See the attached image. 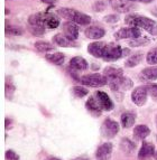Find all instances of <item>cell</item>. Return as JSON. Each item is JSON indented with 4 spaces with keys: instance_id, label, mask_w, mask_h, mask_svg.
Returning <instances> with one entry per match:
<instances>
[{
    "instance_id": "obj_16",
    "label": "cell",
    "mask_w": 157,
    "mask_h": 160,
    "mask_svg": "<svg viewBox=\"0 0 157 160\" xmlns=\"http://www.w3.org/2000/svg\"><path fill=\"white\" fill-rule=\"evenodd\" d=\"M84 34L86 37L91 38V39H100V38H102L104 36L106 30H104L102 27L90 26L84 30Z\"/></svg>"
},
{
    "instance_id": "obj_9",
    "label": "cell",
    "mask_w": 157,
    "mask_h": 160,
    "mask_svg": "<svg viewBox=\"0 0 157 160\" xmlns=\"http://www.w3.org/2000/svg\"><path fill=\"white\" fill-rule=\"evenodd\" d=\"M147 96H148L147 86H138V88H133L131 92V101L138 107H141L146 103Z\"/></svg>"
},
{
    "instance_id": "obj_28",
    "label": "cell",
    "mask_w": 157,
    "mask_h": 160,
    "mask_svg": "<svg viewBox=\"0 0 157 160\" xmlns=\"http://www.w3.org/2000/svg\"><path fill=\"white\" fill-rule=\"evenodd\" d=\"M72 93L76 99H82L83 96L88 95L89 91L82 86H74V88H72Z\"/></svg>"
},
{
    "instance_id": "obj_18",
    "label": "cell",
    "mask_w": 157,
    "mask_h": 160,
    "mask_svg": "<svg viewBox=\"0 0 157 160\" xmlns=\"http://www.w3.org/2000/svg\"><path fill=\"white\" fill-rule=\"evenodd\" d=\"M139 78L141 81H155L157 80V66L153 65L150 67H146L140 72Z\"/></svg>"
},
{
    "instance_id": "obj_12",
    "label": "cell",
    "mask_w": 157,
    "mask_h": 160,
    "mask_svg": "<svg viewBox=\"0 0 157 160\" xmlns=\"http://www.w3.org/2000/svg\"><path fill=\"white\" fill-rule=\"evenodd\" d=\"M62 30H63V35L65 37H67L71 40H76L79 37V27L76 26L75 22H64L62 26Z\"/></svg>"
},
{
    "instance_id": "obj_38",
    "label": "cell",
    "mask_w": 157,
    "mask_h": 160,
    "mask_svg": "<svg viewBox=\"0 0 157 160\" xmlns=\"http://www.w3.org/2000/svg\"><path fill=\"white\" fill-rule=\"evenodd\" d=\"M40 1H42V2H44V3H48V5H54L57 0H40Z\"/></svg>"
},
{
    "instance_id": "obj_14",
    "label": "cell",
    "mask_w": 157,
    "mask_h": 160,
    "mask_svg": "<svg viewBox=\"0 0 157 160\" xmlns=\"http://www.w3.org/2000/svg\"><path fill=\"white\" fill-rule=\"evenodd\" d=\"M155 155V146L150 142H144L138 152L139 160H147L149 158L154 157Z\"/></svg>"
},
{
    "instance_id": "obj_40",
    "label": "cell",
    "mask_w": 157,
    "mask_h": 160,
    "mask_svg": "<svg viewBox=\"0 0 157 160\" xmlns=\"http://www.w3.org/2000/svg\"><path fill=\"white\" fill-rule=\"evenodd\" d=\"M73 160H89L86 157H81V158H76V159H73Z\"/></svg>"
},
{
    "instance_id": "obj_29",
    "label": "cell",
    "mask_w": 157,
    "mask_h": 160,
    "mask_svg": "<svg viewBox=\"0 0 157 160\" xmlns=\"http://www.w3.org/2000/svg\"><path fill=\"white\" fill-rule=\"evenodd\" d=\"M6 34L10 35V36H18V35L23 34V29H21L20 27L6 25Z\"/></svg>"
},
{
    "instance_id": "obj_23",
    "label": "cell",
    "mask_w": 157,
    "mask_h": 160,
    "mask_svg": "<svg viewBox=\"0 0 157 160\" xmlns=\"http://www.w3.org/2000/svg\"><path fill=\"white\" fill-rule=\"evenodd\" d=\"M45 58L47 59L50 63L55 65H62L64 63V55L60 52H55V53H51V54H46Z\"/></svg>"
},
{
    "instance_id": "obj_32",
    "label": "cell",
    "mask_w": 157,
    "mask_h": 160,
    "mask_svg": "<svg viewBox=\"0 0 157 160\" xmlns=\"http://www.w3.org/2000/svg\"><path fill=\"white\" fill-rule=\"evenodd\" d=\"M148 43H149L148 39L140 37V38H137V39L131 40L130 43H129V45L133 46V47H137V46H144V45H146V44H148Z\"/></svg>"
},
{
    "instance_id": "obj_6",
    "label": "cell",
    "mask_w": 157,
    "mask_h": 160,
    "mask_svg": "<svg viewBox=\"0 0 157 160\" xmlns=\"http://www.w3.org/2000/svg\"><path fill=\"white\" fill-rule=\"evenodd\" d=\"M80 82L83 85L90 86V88H101L107 84V78L99 73H91V74H85L81 76Z\"/></svg>"
},
{
    "instance_id": "obj_39",
    "label": "cell",
    "mask_w": 157,
    "mask_h": 160,
    "mask_svg": "<svg viewBox=\"0 0 157 160\" xmlns=\"http://www.w3.org/2000/svg\"><path fill=\"white\" fill-rule=\"evenodd\" d=\"M45 160H61L60 158H56V157H48L47 159H45Z\"/></svg>"
},
{
    "instance_id": "obj_27",
    "label": "cell",
    "mask_w": 157,
    "mask_h": 160,
    "mask_svg": "<svg viewBox=\"0 0 157 160\" xmlns=\"http://www.w3.org/2000/svg\"><path fill=\"white\" fill-rule=\"evenodd\" d=\"M146 62L150 65L157 64V47L152 48L146 55Z\"/></svg>"
},
{
    "instance_id": "obj_41",
    "label": "cell",
    "mask_w": 157,
    "mask_h": 160,
    "mask_svg": "<svg viewBox=\"0 0 157 160\" xmlns=\"http://www.w3.org/2000/svg\"><path fill=\"white\" fill-rule=\"evenodd\" d=\"M152 13H153V15H155V16H157V8L153 9V10H152Z\"/></svg>"
},
{
    "instance_id": "obj_33",
    "label": "cell",
    "mask_w": 157,
    "mask_h": 160,
    "mask_svg": "<svg viewBox=\"0 0 157 160\" xmlns=\"http://www.w3.org/2000/svg\"><path fill=\"white\" fill-rule=\"evenodd\" d=\"M6 159L7 160H19V156L13 150H7L6 151Z\"/></svg>"
},
{
    "instance_id": "obj_31",
    "label": "cell",
    "mask_w": 157,
    "mask_h": 160,
    "mask_svg": "<svg viewBox=\"0 0 157 160\" xmlns=\"http://www.w3.org/2000/svg\"><path fill=\"white\" fill-rule=\"evenodd\" d=\"M29 32L34 36H42L45 32V28H43V27L39 26H32V25H29Z\"/></svg>"
},
{
    "instance_id": "obj_7",
    "label": "cell",
    "mask_w": 157,
    "mask_h": 160,
    "mask_svg": "<svg viewBox=\"0 0 157 160\" xmlns=\"http://www.w3.org/2000/svg\"><path fill=\"white\" fill-rule=\"evenodd\" d=\"M141 37V32L137 27H127V28H121L118 32H115V38L117 40L123 39H137Z\"/></svg>"
},
{
    "instance_id": "obj_26",
    "label": "cell",
    "mask_w": 157,
    "mask_h": 160,
    "mask_svg": "<svg viewBox=\"0 0 157 160\" xmlns=\"http://www.w3.org/2000/svg\"><path fill=\"white\" fill-rule=\"evenodd\" d=\"M141 59H143V53L139 52V53H136V54H133V55H131V56L126 61L125 64L127 67H135L140 63Z\"/></svg>"
},
{
    "instance_id": "obj_36",
    "label": "cell",
    "mask_w": 157,
    "mask_h": 160,
    "mask_svg": "<svg viewBox=\"0 0 157 160\" xmlns=\"http://www.w3.org/2000/svg\"><path fill=\"white\" fill-rule=\"evenodd\" d=\"M93 8L96 11H103L104 8H106V5H104L103 1H99V2H97L96 5L93 6Z\"/></svg>"
},
{
    "instance_id": "obj_10",
    "label": "cell",
    "mask_w": 157,
    "mask_h": 160,
    "mask_svg": "<svg viewBox=\"0 0 157 160\" xmlns=\"http://www.w3.org/2000/svg\"><path fill=\"white\" fill-rule=\"evenodd\" d=\"M94 99L98 102L99 107L102 111H111L113 109V102L109 98V95L102 91H97L94 93Z\"/></svg>"
},
{
    "instance_id": "obj_17",
    "label": "cell",
    "mask_w": 157,
    "mask_h": 160,
    "mask_svg": "<svg viewBox=\"0 0 157 160\" xmlns=\"http://www.w3.org/2000/svg\"><path fill=\"white\" fill-rule=\"evenodd\" d=\"M53 43L60 47H76V44L73 40L65 37L63 34H56L53 36Z\"/></svg>"
},
{
    "instance_id": "obj_24",
    "label": "cell",
    "mask_w": 157,
    "mask_h": 160,
    "mask_svg": "<svg viewBox=\"0 0 157 160\" xmlns=\"http://www.w3.org/2000/svg\"><path fill=\"white\" fill-rule=\"evenodd\" d=\"M136 147H137L136 143L127 138H123V140H121V142H120V148H121V150H123V152H127V153L133 152L135 149H136Z\"/></svg>"
},
{
    "instance_id": "obj_20",
    "label": "cell",
    "mask_w": 157,
    "mask_h": 160,
    "mask_svg": "<svg viewBox=\"0 0 157 160\" xmlns=\"http://www.w3.org/2000/svg\"><path fill=\"white\" fill-rule=\"evenodd\" d=\"M85 108H86V110H88L91 114H93L94 117H98V115H100L102 112V110L100 109L98 102L94 99V96H91L90 99L85 102Z\"/></svg>"
},
{
    "instance_id": "obj_34",
    "label": "cell",
    "mask_w": 157,
    "mask_h": 160,
    "mask_svg": "<svg viewBox=\"0 0 157 160\" xmlns=\"http://www.w3.org/2000/svg\"><path fill=\"white\" fill-rule=\"evenodd\" d=\"M146 86L148 90V94H150L153 98H157V84H149Z\"/></svg>"
},
{
    "instance_id": "obj_13",
    "label": "cell",
    "mask_w": 157,
    "mask_h": 160,
    "mask_svg": "<svg viewBox=\"0 0 157 160\" xmlns=\"http://www.w3.org/2000/svg\"><path fill=\"white\" fill-rule=\"evenodd\" d=\"M112 143L110 142H106L102 143L100 147L97 149L96 157L98 160H109L112 153Z\"/></svg>"
},
{
    "instance_id": "obj_42",
    "label": "cell",
    "mask_w": 157,
    "mask_h": 160,
    "mask_svg": "<svg viewBox=\"0 0 157 160\" xmlns=\"http://www.w3.org/2000/svg\"><path fill=\"white\" fill-rule=\"evenodd\" d=\"M154 158L157 160V151H155V155H154Z\"/></svg>"
},
{
    "instance_id": "obj_30",
    "label": "cell",
    "mask_w": 157,
    "mask_h": 160,
    "mask_svg": "<svg viewBox=\"0 0 157 160\" xmlns=\"http://www.w3.org/2000/svg\"><path fill=\"white\" fill-rule=\"evenodd\" d=\"M15 90H16V88H15V85L13 84V82L9 80H7V82H6V98L9 100H11V98L13 96V93H15Z\"/></svg>"
},
{
    "instance_id": "obj_22",
    "label": "cell",
    "mask_w": 157,
    "mask_h": 160,
    "mask_svg": "<svg viewBox=\"0 0 157 160\" xmlns=\"http://www.w3.org/2000/svg\"><path fill=\"white\" fill-rule=\"evenodd\" d=\"M149 133H150V130L145 124H139V126L135 127V129H133V137L137 140H144L145 138H147L149 136Z\"/></svg>"
},
{
    "instance_id": "obj_1",
    "label": "cell",
    "mask_w": 157,
    "mask_h": 160,
    "mask_svg": "<svg viewBox=\"0 0 157 160\" xmlns=\"http://www.w3.org/2000/svg\"><path fill=\"white\" fill-rule=\"evenodd\" d=\"M103 75L107 78V84L109 85L111 91H127L133 88V81L123 75V69L120 67H106L103 71Z\"/></svg>"
},
{
    "instance_id": "obj_2",
    "label": "cell",
    "mask_w": 157,
    "mask_h": 160,
    "mask_svg": "<svg viewBox=\"0 0 157 160\" xmlns=\"http://www.w3.org/2000/svg\"><path fill=\"white\" fill-rule=\"evenodd\" d=\"M125 24L130 27L141 28V29L146 30L152 36L157 35V22L148 18V17L140 16L137 13H131V15H128L125 18Z\"/></svg>"
},
{
    "instance_id": "obj_15",
    "label": "cell",
    "mask_w": 157,
    "mask_h": 160,
    "mask_svg": "<svg viewBox=\"0 0 157 160\" xmlns=\"http://www.w3.org/2000/svg\"><path fill=\"white\" fill-rule=\"evenodd\" d=\"M106 45L107 44L102 43V42H94V43H91L90 45L88 46V52L93 57H97V58H102Z\"/></svg>"
},
{
    "instance_id": "obj_8",
    "label": "cell",
    "mask_w": 157,
    "mask_h": 160,
    "mask_svg": "<svg viewBox=\"0 0 157 160\" xmlns=\"http://www.w3.org/2000/svg\"><path fill=\"white\" fill-rule=\"evenodd\" d=\"M118 131H119V124L115 120H112L110 118H107L101 126L102 137L111 139L118 133Z\"/></svg>"
},
{
    "instance_id": "obj_11",
    "label": "cell",
    "mask_w": 157,
    "mask_h": 160,
    "mask_svg": "<svg viewBox=\"0 0 157 160\" xmlns=\"http://www.w3.org/2000/svg\"><path fill=\"white\" fill-rule=\"evenodd\" d=\"M111 7L113 10L120 13L130 12L136 8V6L133 2L127 1V0H111Z\"/></svg>"
},
{
    "instance_id": "obj_5",
    "label": "cell",
    "mask_w": 157,
    "mask_h": 160,
    "mask_svg": "<svg viewBox=\"0 0 157 160\" xmlns=\"http://www.w3.org/2000/svg\"><path fill=\"white\" fill-rule=\"evenodd\" d=\"M128 53H129V49H127V48L123 49L117 44L109 43L106 45L102 59H104L106 62H115L123 57L125 55H128Z\"/></svg>"
},
{
    "instance_id": "obj_37",
    "label": "cell",
    "mask_w": 157,
    "mask_h": 160,
    "mask_svg": "<svg viewBox=\"0 0 157 160\" xmlns=\"http://www.w3.org/2000/svg\"><path fill=\"white\" fill-rule=\"evenodd\" d=\"M127 1H130V2H143V3H150L153 2L154 0H127Z\"/></svg>"
},
{
    "instance_id": "obj_35",
    "label": "cell",
    "mask_w": 157,
    "mask_h": 160,
    "mask_svg": "<svg viewBox=\"0 0 157 160\" xmlns=\"http://www.w3.org/2000/svg\"><path fill=\"white\" fill-rule=\"evenodd\" d=\"M118 20H119V18L116 15H109V16L104 17V22H117Z\"/></svg>"
},
{
    "instance_id": "obj_21",
    "label": "cell",
    "mask_w": 157,
    "mask_h": 160,
    "mask_svg": "<svg viewBox=\"0 0 157 160\" xmlns=\"http://www.w3.org/2000/svg\"><path fill=\"white\" fill-rule=\"evenodd\" d=\"M120 121H121V124H123V128H130L131 126H133V123L136 121V114L131 111L123 112L120 117Z\"/></svg>"
},
{
    "instance_id": "obj_3",
    "label": "cell",
    "mask_w": 157,
    "mask_h": 160,
    "mask_svg": "<svg viewBox=\"0 0 157 160\" xmlns=\"http://www.w3.org/2000/svg\"><path fill=\"white\" fill-rule=\"evenodd\" d=\"M28 22L32 26H39L43 28H48V29H55L60 26V18L56 17L54 13L48 12H37L34 13L29 17Z\"/></svg>"
},
{
    "instance_id": "obj_19",
    "label": "cell",
    "mask_w": 157,
    "mask_h": 160,
    "mask_svg": "<svg viewBox=\"0 0 157 160\" xmlns=\"http://www.w3.org/2000/svg\"><path fill=\"white\" fill-rule=\"evenodd\" d=\"M70 67L74 71H85V69H88L89 64L83 57L75 56L70 61Z\"/></svg>"
},
{
    "instance_id": "obj_4",
    "label": "cell",
    "mask_w": 157,
    "mask_h": 160,
    "mask_svg": "<svg viewBox=\"0 0 157 160\" xmlns=\"http://www.w3.org/2000/svg\"><path fill=\"white\" fill-rule=\"evenodd\" d=\"M57 13L63 18L67 19L69 22L79 25H89L91 22V17L89 15H85L73 8H60L57 9Z\"/></svg>"
},
{
    "instance_id": "obj_25",
    "label": "cell",
    "mask_w": 157,
    "mask_h": 160,
    "mask_svg": "<svg viewBox=\"0 0 157 160\" xmlns=\"http://www.w3.org/2000/svg\"><path fill=\"white\" fill-rule=\"evenodd\" d=\"M34 46L38 52H40V53H47V52L53 51L54 49V45H52V44L48 43V42H44V40L36 42V43L34 44Z\"/></svg>"
}]
</instances>
